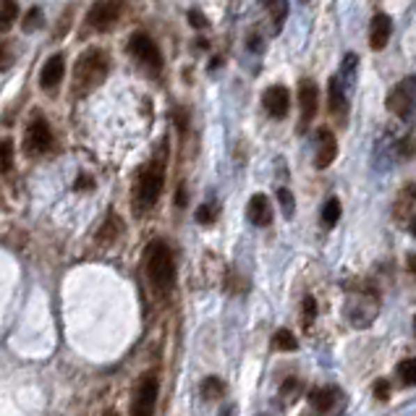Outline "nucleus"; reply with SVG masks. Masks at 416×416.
I'll use <instances>...</instances> for the list:
<instances>
[{
	"label": "nucleus",
	"instance_id": "f257e3e1",
	"mask_svg": "<svg viewBox=\"0 0 416 416\" xmlns=\"http://www.w3.org/2000/svg\"><path fill=\"white\" fill-rule=\"evenodd\" d=\"M144 272H147V280L155 288V293L168 296L173 291V286H176V262H173V254L165 241H152L144 249Z\"/></svg>",
	"mask_w": 416,
	"mask_h": 416
},
{
	"label": "nucleus",
	"instance_id": "f03ea898",
	"mask_svg": "<svg viewBox=\"0 0 416 416\" xmlns=\"http://www.w3.org/2000/svg\"><path fill=\"white\" fill-rule=\"evenodd\" d=\"M162 186H165V160L155 157L137 176V189H134V210H137V215H144L157 204Z\"/></svg>",
	"mask_w": 416,
	"mask_h": 416
},
{
	"label": "nucleus",
	"instance_id": "7ed1b4c3",
	"mask_svg": "<svg viewBox=\"0 0 416 416\" xmlns=\"http://www.w3.org/2000/svg\"><path fill=\"white\" fill-rule=\"evenodd\" d=\"M107 71H110V58H107L102 50H86V53L79 55V61L74 66V89L76 95H84L89 89L100 86L107 79Z\"/></svg>",
	"mask_w": 416,
	"mask_h": 416
},
{
	"label": "nucleus",
	"instance_id": "20e7f679",
	"mask_svg": "<svg viewBox=\"0 0 416 416\" xmlns=\"http://www.w3.org/2000/svg\"><path fill=\"white\" fill-rule=\"evenodd\" d=\"M128 55L137 61L147 74L157 76L162 71V55H160V47L155 45L152 37H147L144 32H137L131 34V40H128Z\"/></svg>",
	"mask_w": 416,
	"mask_h": 416
},
{
	"label": "nucleus",
	"instance_id": "39448f33",
	"mask_svg": "<svg viewBox=\"0 0 416 416\" xmlns=\"http://www.w3.org/2000/svg\"><path fill=\"white\" fill-rule=\"evenodd\" d=\"M387 110L398 118H411V113L416 110V76H406L398 84L390 89V95L385 100Z\"/></svg>",
	"mask_w": 416,
	"mask_h": 416
},
{
	"label": "nucleus",
	"instance_id": "423d86ee",
	"mask_svg": "<svg viewBox=\"0 0 416 416\" xmlns=\"http://www.w3.org/2000/svg\"><path fill=\"white\" fill-rule=\"evenodd\" d=\"M121 13H123V0H97L86 13L84 26H89L92 32H107L121 19Z\"/></svg>",
	"mask_w": 416,
	"mask_h": 416
},
{
	"label": "nucleus",
	"instance_id": "0eeeda50",
	"mask_svg": "<svg viewBox=\"0 0 416 416\" xmlns=\"http://www.w3.org/2000/svg\"><path fill=\"white\" fill-rule=\"evenodd\" d=\"M157 390L160 383L155 374H144L139 380L137 390H134V401H131V416H155V406H157Z\"/></svg>",
	"mask_w": 416,
	"mask_h": 416
},
{
	"label": "nucleus",
	"instance_id": "6e6552de",
	"mask_svg": "<svg viewBox=\"0 0 416 416\" xmlns=\"http://www.w3.org/2000/svg\"><path fill=\"white\" fill-rule=\"evenodd\" d=\"M53 147V131H50V123L45 118H34L32 123L26 126V134H24V152L29 157H40L45 152Z\"/></svg>",
	"mask_w": 416,
	"mask_h": 416
},
{
	"label": "nucleus",
	"instance_id": "1a4fd4ad",
	"mask_svg": "<svg viewBox=\"0 0 416 416\" xmlns=\"http://www.w3.org/2000/svg\"><path fill=\"white\" fill-rule=\"evenodd\" d=\"M338 157V139L328 126H322L314 131V165L325 171L328 165H332V160Z\"/></svg>",
	"mask_w": 416,
	"mask_h": 416
},
{
	"label": "nucleus",
	"instance_id": "9d476101",
	"mask_svg": "<svg viewBox=\"0 0 416 416\" xmlns=\"http://www.w3.org/2000/svg\"><path fill=\"white\" fill-rule=\"evenodd\" d=\"M262 105H265L267 116L272 118H286L288 116V107H291V95L288 89L283 84H272L265 89L262 95Z\"/></svg>",
	"mask_w": 416,
	"mask_h": 416
},
{
	"label": "nucleus",
	"instance_id": "9b49d317",
	"mask_svg": "<svg viewBox=\"0 0 416 416\" xmlns=\"http://www.w3.org/2000/svg\"><path fill=\"white\" fill-rule=\"evenodd\" d=\"M299 107H301V126H307L317 116L320 107V89L311 79H304L299 84Z\"/></svg>",
	"mask_w": 416,
	"mask_h": 416
},
{
	"label": "nucleus",
	"instance_id": "f8f14e48",
	"mask_svg": "<svg viewBox=\"0 0 416 416\" xmlns=\"http://www.w3.org/2000/svg\"><path fill=\"white\" fill-rule=\"evenodd\" d=\"M390 32H393V22L387 13H374L372 24H369V47L372 50H385V45L390 43Z\"/></svg>",
	"mask_w": 416,
	"mask_h": 416
},
{
	"label": "nucleus",
	"instance_id": "ddd939ff",
	"mask_svg": "<svg viewBox=\"0 0 416 416\" xmlns=\"http://www.w3.org/2000/svg\"><path fill=\"white\" fill-rule=\"evenodd\" d=\"M246 217H249V223L256 225V228H267V225L272 223V204H270V199H267L265 194H254V197L249 199Z\"/></svg>",
	"mask_w": 416,
	"mask_h": 416
},
{
	"label": "nucleus",
	"instance_id": "4468645a",
	"mask_svg": "<svg viewBox=\"0 0 416 416\" xmlns=\"http://www.w3.org/2000/svg\"><path fill=\"white\" fill-rule=\"evenodd\" d=\"M328 110H330V116L338 118L341 123L346 121V113H348V100H346V92H343V86H341V79H335V76L328 82Z\"/></svg>",
	"mask_w": 416,
	"mask_h": 416
},
{
	"label": "nucleus",
	"instance_id": "2eb2a0df",
	"mask_svg": "<svg viewBox=\"0 0 416 416\" xmlns=\"http://www.w3.org/2000/svg\"><path fill=\"white\" fill-rule=\"evenodd\" d=\"M66 76V58L61 53L53 55L47 63L43 66V74H40V84L43 89H55V86L63 82Z\"/></svg>",
	"mask_w": 416,
	"mask_h": 416
},
{
	"label": "nucleus",
	"instance_id": "dca6fc26",
	"mask_svg": "<svg viewBox=\"0 0 416 416\" xmlns=\"http://www.w3.org/2000/svg\"><path fill=\"white\" fill-rule=\"evenodd\" d=\"M338 398H341V390H338V387H317V390L309 393V401L317 411H330Z\"/></svg>",
	"mask_w": 416,
	"mask_h": 416
},
{
	"label": "nucleus",
	"instance_id": "f3484780",
	"mask_svg": "<svg viewBox=\"0 0 416 416\" xmlns=\"http://www.w3.org/2000/svg\"><path fill=\"white\" fill-rule=\"evenodd\" d=\"M416 204V183H406L401 194H398V202H395V217H406L411 215Z\"/></svg>",
	"mask_w": 416,
	"mask_h": 416
},
{
	"label": "nucleus",
	"instance_id": "a211bd4d",
	"mask_svg": "<svg viewBox=\"0 0 416 416\" xmlns=\"http://www.w3.org/2000/svg\"><path fill=\"white\" fill-rule=\"evenodd\" d=\"M262 6H265V11L270 13V19H272V26H275V32L283 26L286 22V16H288V0H262Z\"/></svg>",
	"mask_w": 416,
	"mask_h": 416
},
{
	"label": "nucleus",
	"instance_id": "6ab92c4d",
	"mask_svg": "<svg viewBox=\"0 0 416 416\" xmlns=\"http://www.w3.org/2000/svg\"><path fill=\"white\" fill-rule=\"evenodd\" d=\"M272 348L283 353H293V351H299V341H296L293 332L283 328V330H277L275 335H272Z\"/></svg>",
	"mask_w": 416,
	"mask_h": 416
},
{
	"label": "nucleus",
	"instance_id": "aec40b11",
	"mask_svg": "<svg viewBox=\"0 0 416 416\" xmlns=\"http://www.w3.org/2000/svg\"><path fill=\"white\" fill-rule=\"evenodd\" d=\"M16 19H19V3L16 0H0V32H8Z\"/></svg>",
	"mask_w": 416,
	"mask_h": 416
},
{
	"label": "nucleus",
	"instance_id": "412c9836",
	"mask_svg": "<svg viewBox=\"0 0 416 416\" xmlns=\"http://www.w3.org/2000/svg\"><path fill=\"white\" fill-rule=\"evenodd\" d=\"M199 390H202L204 401H217V398H223V393H225V383L220 380V377H204Z\"/></svg>",
	"mask_w": 416,
	"mask_h": 416
},
{
	"label": "nucleus",
	"instance_id": "4be33fe9",
	"mask_svg": "<svg viewBox=\"0 0 416 416\" xmlns=\"http://www.w3.org/2000/svg\"><path fill=\"white\" fill-rule=\"evenodd\" d=\"M341 199L338 197H330L328 202H325V207H322V223L328 225V228H332V225L341 220Z\"/></svg>",
	"mask_w": 416,
	"mask_h": 416
},
{
	"label": "nucleus",
	"instance_id": "5701e85b",
	"mask_svg": "<svg viewBox=\"0 0 416 416\" xmlns=\"http://www.w3.org/2000/svg\"><path fill=\"white\" fill-rule=\"evenodd\" d=\"M118 233H121V220H118L116 215H110L107 223L102 225V231L97 233V241H100V244H113L118 238Z\"/></svg>",
	"mask_w": 416,
	"mask_h": 416
},
{
	"label": "nucleus",
	"instance_id": "b1692460",
	"mask_svg": "<svg viewBox=\"0 0 416 416\" xmlns=\"http://www.w3.org/2000/svg\"><path fill=\"white\" fill-rule=\"evenodd\" d=\"M24 32H37L40 26H45V16H43V8H29L26 16H24Z\"/></svg>",
	"mask_w": 416,
	"mask_h": 416
},
{
	"label": "nucleus",
	"instance_id": "393cba45",
	"mask_svg": "<svg viewBox=\"0 0 416 416\" xmlns=\"http://www.w3.org/2000/svg\"><path fill=\"white\" fill-rule=\"evenodd\" d=\"M13 165V141L0 139V173H8Z\"/></svg>",
	"mask_w": 416,
	"mask_h": 416
},
{
	"label": "nucleus",
	"instance_id": "a878e982",
	"mask_svg": "<svg viewBox=\"0 0 416 416\" xmlns=\"http://www.w3.org/2000/svg\"><path fill=\"white\" fill-rule=\"evenodd\" d=\"M398 374L403 385H416V359H403L398 364Z\"/></svg>",
	"mask_w": 416,
	"mask_h": 416
},
{
	"label": "nucleus",
	"instance_id": "bb28decb",
	"mask_svg": "<svg viewBox=\"0 0 416 416\" xmlns=\"http://www.w3.org/2000/svg\"><path fill=\"white\" fill-rule=\"evenodd\" d=\"M215 217H217V204H215V202H204L202 207L197 210V223L213 225Z\"/></svg>",
	"mask_w": 416,
	"mask_h": 416
},
{
	"label": "nucleus",
	"instance_id": "cd10ccee",
	"mask_svg": "<svg viewBox=\"0 0 416 416\" xmlns=\"http://www.w3.org/2000/svg\"><path fill=\"white\" fill-rule=\"evenodd\" d=\"M277 202H280V207H283V215H286V217H293V213H296V202H293V194H291L288 189H277Z\"/></svg>",
	"mask_w": 416,
	"mask_h": 416
},
{
	"label": "nucleus",
	"instance_id": "c85d7f7f",
	"mask_svg": "<svg viewBox=\"0 0 416 416\" xmlns=\"http://www.w3.org/2000/svg\"><path fill=\"white\" fill-rule=\"evenodd\" d=\"M372 390H374V398L377 401H387L390 398V380H385V377H380V380H374V385H372Z\"/></svg>",
	"mask_w": 416,
	"mask_h": 416
},
{
	"label": "nucleus",
	"instance_id": "c756f323",
	"mask_svg": "<svg viewBox=\"0 0 416 416\" xmlns=\"http://www.w3.org/2000/svg\"><path fill=\"white\" fill-rule=\"evenodd\" d=\"M398 152H401V157H414V152H416V141L411 137L408 139H403L401 141V147H398Z\"/></svg>",
	"mask_w": 416,
	"mask_h": 416
},
{
	"label": "nucleus",
	"instance_id": "7c9ffc66",
	"mask_svg": "<svg viewBox=\"0 0 416 416\" xmlns=\"http://www.w3.org/2000/svg\"><path fill=\"white\" fill-rule=\"evenodd\" d=\"M11 63H13V55H11V50H8V45L0 43V71H6Z\"/></svg>",
	"mask_w": 416,
	"mask_h": 416
},
{
	"label": "nucleus",
	"instance_id": "2f4dec72",
	"mask_svg": "<svg viewBox=\"0 0 416 416\" xmlns=\"http://www.w3.org/2000/svg\"><path fill=\"white\" fill-rule=\"evenodd\" d=\"M314 314H317L314 299H311V296H307V299H304V317H307V325H311V320H314Z\"/></svg>",
	"mask_w": 416,
	"mask_h": 416
},
{
	"label": "nucleus",
	"instance_id": "473e14b6",
	"mask_svg": "<svg viewBox=\"0 0 416 416\" xmlns=\"http://www.w3.org/2000/svg\"><path fill=\"white\" fill-rule=\"evenodd\" d=\"M189 22H192V26H197V29H204V26H207V19H204L199 11L189 13Z\"/></svg>",
	"mask_w": 416,
	"mask_h": 416
},
{
	"label": "nucleus",
	"instance_id": "72a5a7b5",
	"mask_svg": "<svg viewBox=\"0 0 416 416\" xmlns=\"http://www.w3.org/2000/svg\"><path fill=\"white\" fill-rule=\"evenodd\" d=\"M92 186H95V183H92V178H89V176H79V181L74 183L76 192H82V189H92Z\"/></svg>",
	"mask_w": 416,
	"mask_h": 416
},
{
	"label": "nucleus",
	"instance_id": "f704fd0d",
	"mask_svg": "<svg viewBox=\"0 0 416 416\" xmlns=\"http://www.w3.org/2000/svg\"><path fill=\"white\" fill-rule=\"evenodd\" d=\"M236 411H238V406H236V403H228L225 408H220V414H217V416H236Z\"/></svg>",
	"mask_w": 416,
	"mask_h": 416
},
{
	"label": "nucleus",
	"instance_id": "c9c22d12",
	"mask_svg": "<svg viewBox=\"0 0 416 416\" xmlns=\"http://www.w3.org/2000/svg\"><path fill=\"white\" fill-rule=\"evenodd\" d=\"M176 204H178V207H183V204H186V192H183V186H181V189H178V197H176Z\"/></svg>",
	"mask_w": 416,
	"mask_h": 416
},
{
	"label": "nucleus",
	"instance_id": "e433bc0d",
	"mask_svg": "<svg viewBox=\"0 0 416 416\" xmlns=\"http://www.w3.org/2000/svg\"><path fill=\"white\" fill-rule=\"evenodd\" d=\"M408 270L416 275V254H408Z\"/></svg>",
	"mask_w": 416,
	"mask_h": 416
},
{
	"label": "nucleus",
	"instance_id": "4c0bfd02",
	"mask_svg": "<svg viewBox=\"0 0 416 416\" xmlns=\"http://www.w3.org/2000/svg\"><path fill=\"white\" fill-rule=\"evenodd\" d=\"M411 233L416 236V217H414V220H411Z\"/></svg>",
	"mask_w": 416,
	"mask_h": 416
},
{
	"label": "nucleus",
	"instance_id": "58836bf2",
	"mask_svg": "<svg viewBox=\"0 0 416 416\" xmlns=\"http://www.w3.org/2000/svg\"><path fill=\"white\" fill-rule=\"evenodd\" d=\"M102 416H118V411H105Z\"/></svg>",
	"mask_w": 416,
	"mask_h": 416
},
{
	"label": "nucleus",
	"instance_id": "ea45409f",
	"mask_svg": "<svg viewBox=\"0 0 416 416\" xmlns=\"http://www.w3.org/2000/svg\"><path fill=\"white\" fill-rule=\"evenodd\" d=\"M414 328H416V317H414Z\"/></svg>",
	"mask_w": 416,
	"mask_h": 416
}]
</instances>
